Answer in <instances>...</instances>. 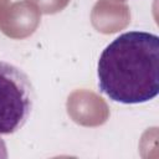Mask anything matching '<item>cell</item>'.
<instances>
[{"label": "cell", "mask_w": 159, "mask_h": 159, "mask_svg": "<svg viewBox=\"0 0 159 159\" xmlns=\"http://www.w3.org/2000/svg\"><path fill=\"white\" fill-rule=\"evenodd\" d=\"M35 103L30 77L17 66L0 60V134H12L29 120Z\"/></svg>", "instance_id": "obj_2"}, {"label": "cell", "mask_w": 159, "mask_h": 159, "mask_svg": "<svg viewBox=\"0 0 159 159\" xmlns=\"http://www.w3.org/2000/svg\"><path fill=\"white\" fill-rule=\"evenodd\" d=\"M98 88L113 102L138 104L159 93V37L145 31H128L116 37L101 53Z\"/></svg>", "instance_id": "obj_1"}, {"label": "cell", "mask_w": 159, "mask_h": 159, "mask_svg": "<svg viewBox=\"0 0 159 159\" xmlns=\"http://www.w3.org/2000/svg\"><path fill=\"white\" fill-rule=\"evenodd\" d=\"M7 158V149L5 142L0 138V159H6Z\"/></svg>", "instance_id": "obj_3"}]
</instances>
